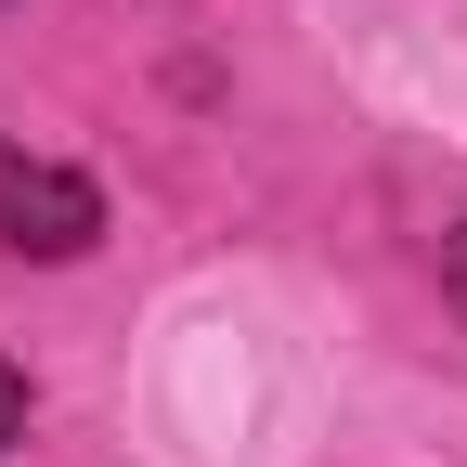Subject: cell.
<instances>
[{"label": "cell", "instance_id": "obj_3", "mask_svg": "<svg viewBox=\"0 0 467 467\" xmlns=\"http://www.w3.org/2000/svg\"><path fill=\"white\" fill-rule=\"evenodd\" d=\"M14 429H26V377L0 364V441H14Z\"/></svg>", "mask_w": 467, "mask_h": 467}, {"label": "cell", "instance_id": "obj_1", "mask_svg": "<svg viewBox=\"0 0 467 467\" xmlns=\"http://www.w3.org/2000/svg\"><path fill=\"white\" fill-rule=\"evenodd\" d=\"M91 234H104V195L78 182V169L0 143V247H14V260H78Z\"/></svg>", "mask_w": 467, "mask_h": 467}, {"label": "cell", "instance_id": "obj_2", "mask_svg": "<svg viewBox=\"0 0 467 467\" xmlns=\"http://www.w3.org/2000/svg\"><path fill=\"white\" fill-rule=\"evenodd\" d=\"M441 285H454V312H467V221L441 234Z\"/></svg>", "mask_w": 467, "mask_h": 467}]
</instances>
